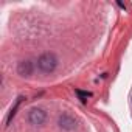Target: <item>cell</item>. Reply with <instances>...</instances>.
<instances>
[{
    "mask_svg": "<svg viewBox=\"0 0 132 132\" xmlns=\"http://www.w3.org/2000/svg\"><path fill=\"white\" fill-rule=\"evenodd\" d=\"M59 126L62 129H67V130H72L76 127V121L73 117H70L69 113H64L62 117H59Z\"/></svg>",
    "mask_w": 132,
    "mask_h": 132,
    "instance_id": "3957f363",
    "label": "cell"
},
{
    "mask_svg": "<svg viewBox=\"0 0 132 132\" xmlns=\"http://www.w3.org/2000/svg\"><path fill=\"white\" fill-rule=\"evenodd\" d=\"M75 92H76V95H78V96H79V98H81L82 101H84L86 98L92 96V93H90V92H82V90H75Z\"/></svg>",
    "mask_w": 132,
    "mask_h": 132,
    "instance_id": "8992f818",
    "label": "cell"
},
{
    "mask_svg": "<svg viewBox=\"0 0 132 132\" xmlns=\"http://www.w3.org/2000/svg\"><path fill=\"white\" fill-rule=\"evenodd\" d=\"M22 100H23L22 96H19V98H17V101H16V104H14V107H13V109L10 110V113H8V117H6V124H8V123L11 121V118H13V117L16 115V110H17V107H19V104H20V101H22Z\"/></svg>",
    "mask_w": 132,
    "mask_h": 132,
    "instance_id": "5b68a950",
    "label": "cell"
},
{
    "mask_svg": "<svg viewBox=\"0 0 132 132\" xmlns=\"http://www.w3.org/2000/svg\"><path fill=\"white\" fill-rule=\"evenodd\" d=\"M56 65H57V57L54 53H44L37 59V67L44 73H51L56 69Z\"/></svg>",
    "mask_w": 132,
    "mask_h": 132,
    "instance_id": "6da1fadb",
    "label": "cell"
},
{
    "mask_svg": "<svg viewBox=\"0 0 132 132\" xmlns=\"http://www.w3.org/2000/svg\"><path fill=\"white\" fill-rule=\"evenodd\" d=\"M17 72L22 76H30L33 73V62L31 61H22L17 65Z\"/></svg>",
    "mask_w": 132,
    "mask_h": 132,
    "instance_id": "277c9868",
    "label": "cell"
},
{
    "mask_svg": "<svg viewBox=\"0 0 132 132\" xmlns=\"http://www.w3.org/2000/svg\"><path fill=\"white\" fill-rule=\"evenodd\" d=\"M45 118H47V115H45V112H44L42 109H31V110H30L28 121H30L31 124L39 126V124H42V123L45 121Z\"/></svg>",
    "mask_w": 132,
    "mask_h": 132,
    "instance_id": "7a4b0ae2",
    "label": "cell"
}]
</instances>
